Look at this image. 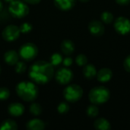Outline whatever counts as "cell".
<instances>
[{
  "label": "cell",
  "mask_w": 130,
  "mask_h": 130,
  "mask_svg": "<svg viewBox=\"0 0 130 130\" xmlns=\"http://www.w3.org/2000/svg\"><path fill=\"white\" fill-rule=\"evenodd\" d=\"M54 75L53 66L46 61H37L30 68L29 77L37 84H46L50 82Z\"/></svg>",
  "instance_id": "cell-1"
},
{
  "label": "cell",
  "mask_w": 130,
  "mask_h": 130,
  "mask_svg": "<svg viewBox=\"0 0 130 130\" xmlns=\"http://www.w3.org/2000/svg\"><path fill=\"white\" fill-rule=\"evenodd\" d=\"M114 28L120 34H127L130 32V21L125 17H119L114 21Z\"/></svg>",
  "instance_id": "cell-7"
},
{
  "label": "cell",
  "mask_w": 130,
  "mask_h": 130,
  "mask_svg": "<svg viewBox=\"0 0 130 130\" xmlns=\"http://www.w3.org/2000/svg\"><path fill=\"white\" fill-rule=\"evenodd\" d=\"M4 59L8 65H15L18 62V54L15 50H8L5 53Z\"/></svg>",
  "instance_id": "cell-14"
},
{
  "label": "cell",
  "mask_w": 130,
  "mask_h": 130,
  "mask_svg": "<svg viewBox=\"0 0 130 130\" xmlns=\"http://www.w3.org/2000/svg\"><path fill=\"white\" fill-rule=\"evenodd\" d=\"M83 94L82 88L78 85H70L67 86L63 91V96L65 99L69 102H76L81 99Z\"/></svg>",
  "instance_id": "cell-5"
},
{
  "label": "cell",
  "mask_w": 130,
  "mask_h": 130,
  "mask_svg": "<svg viewBox=\"0 0 130 130\" xmlns=\"http://www.w3.org/2000/svg\"><path fill=\"white\" fill-rule=\"evenodd\" d=\"M30 112L35 116H38L42 112V107L39 104L34 103L32 104L30 107Z\"/></svg>",
  "instance_id": "cell-23"
},
{
  "label": "cell",
  "mask_w": 130,
  "mask_h": 130,
  "mask_svg": "<svg viewBox=\"0 0 130 130\" xmlns=\"http://www.w3.org/2000/svg\"><path fill=\"white\" fill-rule=\"evenodd\" d=\"M98 113H99V109L96 106V104H93L88 106L87 108V114L88 117H90L91 118L96 117L98 115Z\"/></svg>",
  "instance_id": "cell-20"
},
{
  "label": "cell",
  "mask_w": 130,
  "mask_h": 130,
  "mask_svg": "<svg viewBox=\"0 0 130 130\" xmlns=\"http://www.w3.org/2000/svg\"><path fill=\"white\" fill-rule=\"evenodd\" d=\"M8 110L10 115L13 117H19L24 112V107L20 103H13L9 105Z\"/></svg>",
  "instance_id": "cell-12"
},
{
  "label": "cell",
  "mask_w": 130,
  "mask_h": 130,
  "mask_svg": "<svg viewBox=\"0 0 130 130\" xmlns=\"http://www.w3.org/2000/svg\"><path fill=\"white\" fill-rule=\"evenodd\" d=\"M97 78L101 82H109L113 76L112 71L108 68H103L97 72Z\"/></svg>",
  "instance_id": "cell-11"
},
{
  "label": "cell",
  "mask_w": 130,
  "mask_h": 130,
  "mask_svg": "<svg viewBox=\"0 0 130 130\" xmlns=\"http://www.w3.org/2000/svg\"><path fill=\"white\" fill-rule=\"evenodd\" d=\"M76 63L80 66H85L87 63H88V59H87V56L84 54H80L78 55L77 57H76Z\"/></svg>",
  "instance_id": "cell-24"
},
{
  "label": "cell",
  "mask_w": 130,
  "mask_h": 130,
  "mask_svg": "<svg viewBox=\"0 0 130 130\" xmlns=\"http://www.w3.org/2000/svg\"><path fill=\"white\" fill-rule=\"evenodd\" d=\"M44 127V123L39 119H33L27 123V129L29 130H41Z\"/></svg>",
  "instance_id": "cell-16"
},
{
  "label": "cell",
  "mask_w": 130,
  "mask_h": 130,
  "mask_svg": "<svg viewBox=\"0 0 130 130\" xmlns=\"http://www.w3.org/2000/svg\"><path fill=\"white\" fill-rule=\"evenodd\" d=\"M0 71H1V68H0Z\"/></svg>",
  "instance_id": "cell-36"
},
{
  "label": "cell",
  "mask_w": 130,
  "mask_h": 130,
  "mask_svg": "<svg viewBox=\"0 0 130 130\" xmlns=\"http://www.w3.org/2000/svg\"><path fill=\"white\" fill-rule=\"evenodd\" d=\"M81 2H87L88 1H89V0H80Z\"/></svg>",
  "instance_id": "cell-34"
},
{
  "label": "cell",
  "mask_w": 130,
  "mask_h": 130,
  "mask_svg": "<svg viewBox=\"0 0 130 130\" xmlns=\"http://www.w3.org/2000/svg\"><path fill=\"white\" fill-rule=\"evenodd\" d=\"M17 128L18 126L16 123L12 120H6L0 126L1 130H15Z\"/></svg>",
  "instance_id": "cell-19"
},
{
  "label": "cell",
  "mask_w": 130,
  "mask_h": 130,
  "mask_svg": "<svg viewBox=\"0 0 130 130\" xmlns=\"http://www.w3.org/2000/svg\"><path fill=\"white\" fill-rule=\"evenodd\" d=\"M26 3H29V4H32V5H34V4H37V3H38L40 0H24Z\"/></svg>",
  "instance_id": "cell-32"
},
{
  "label": "cell",
  "mask_w": 130,
  "mask_h": 130,
  "mask_svg": "<svg viewBox=\"0 0 130 130\" xmlns=\"http://www.w3.org/2000/svg\"><path fill=\"white\" fill-rule=\"evenodd\" d=\"M5 2H12L13 0H5Z\"/></svg>",
  "instance_id": "cell-35"
},
{
  "label": "cell",
  "mask_w": 130,
  "mask_h": 130,
  "mask_svg": "<svg viewBox=\"0 0 130 130\" xmlns=\"http://www.w3.org/2000/svg\"><path fill=\"white\" fill-rule=\"evenodd\" d=\"M83 74L86 78L92 79L97 75L96 68L91 64H86L83 69Z\"/></svg>",
  "instance_id": "cell-18"
},
{
  "label": "cell",
  "mask_w": 130,
  "mask_h": 130,
  "mask_svg": "<svg viewBox=\"0 0 130 130\" xmlns=\"http://www.w3.org/2000/svg\"><path fill=\"white\" fill-rule=\"evenodd\" d=\"M57 110H58V112L59 113H66L69 110V107L68 104L62 102V103H60L59 104Z\"/></svg>",
  "instance_id": "cell-28"
},
{
  "label": "cell",
  "mask_w": 130,
  "mask_h": 130,
  "mask_svg": "<svg viewBox=\"0 0 130 130\" xmlns=\"http://www.w3.org/2000/svg\"><path fill=\"white\" fill-rule=\"evenodd\" d=\"M61 50L62 53L66 55L72 54L75 50L74 43L70 40H65L61 43Z\"/></svg>",
  "instance_id": "cell-15"
},
{
  "label": "cell",
  "mask_w": 130,
  "mask_h": 130,
  "mask_svg": "<svg viewBox=\"0 0 130 130\" xmlns=\"http://www.w3.org/2000/svg\"><path fill=\"white\" fill-rule=\"evenodd\" d=\"M116 2L122 5H126L130 4V0H116Z\"/></svg>",
  "instance_id": "cell-31"
},
{
  "label": "cell",
  "mask_w": 130,
  "mask_h": 130,
  "mask_svg": "<svg viewBox=\"0 0 130 130\" xmlns=\"http://www.w3.org/2000/svg\"><path fill=\"white\" fill-rule=\"evenodd\" d=\"M123 66H124L125 69H126L127 72H130V55L129 56H128L126 58V59L124 60Z\"/></svg>",
  "instance_id": "cell-29"
},
{
  "label": "cell",
  "mask_w": 130,
  "mask_h": 130,
  "mask_svg": "<svg viewBox=\"0 0 130 130\" xmlns=\"http://www.w3.org/2000/svg\"><path fill=\"white\" fill-rule=\"evenodd\" d=\"M38 50L37 47L31 43H27L25 44H23L19 50V55L20 56L27 61H30L36 57L37 55Z\"/></svg>",
  "instance_id": "cell-6"
},
{
  "label": "cell",
  "mask_w": 130,
  "mask_h": 130,
  "mask_svg": "<svg viewBox=\"0 0 130 130\" xmlns=\"http://www.w3.org/2000/svg\"><path fill=\"white\" fill-rule=\"evenodd\" d=\"M62 56L61 54L59 53H54L52 55V56L50 57V63L53 66H59L62 62Z\"/></svg>",
  "instance_id": "cell-22"
},
{
  "label": "cell",
  "mask_w": 130,
  "mask_h": 130,
  "mask_svg": "<svg viewBox=\"0 0 130 130\" xmlns=\"http://www.w3.org/2000/svg\"><path fill=\"white\" fill-rule=\"evenodd\" d=\"M94 126L98 130H109L111 128L110 122L104 117L97 119L94 121Z\"/></svg>",
  "instance_id": "cell-17"
},
{
  "label": "cell",
  "mask_w": 130,
  "mask_h": 130,
  "mask_svg": "<svg viewBox=\"0 0 130 130\" xmlns=\"http://www.w3.org/2000/svg\"><path fill=\"white\" fill-rule=\"evenodd\" d=\"M8 10L13 17L18 18H21L26 16L29 12V8L27 4L20 0H13L11 2Z\"/></svg>",
  "instance_id": "cell-4"
},
{
  "label": "cell",
  "mask_w": 130,
  "mask_h": 130,
  "mask_svg": "<svg viewBox=\"0 0 130 130\" xmlns=\"http://www.w3.org/2000/svg\"><path fill=\"white\" fill-rule=\"evenodd\" d=\"M110 97V92L104 86H98L93 88L88 94L90 101L96 105L102 104L107 102Z\"/></svg>",
  "instance_id": "cell-3"
},
{
  "label": "cell",
  "mask_w": 130,
  "mask_h": 130,
  "mask_svg": "<svg viewBox=\"0 0 130 130\" xmlns=\"http://www.w3.org/2000/svg\"><path fill=\"white\" fill-rule=\"evenodd\" d=\"M101 18L102 22H104L105 24H110L113 21V14L109 12V11H104L101 14Z\"/></svg>",
  "instance_id": "cell-21"
},
{
  "label": "cell",
  "mask_w": 130,
  "mask_h": 130,
  "mask_svg": "<svg viewBox=\"0 0 130 130\" xmlns=\"http://www.w3.org/2000/svg\"><path fill=\"white\" fill-rule=\"evenodd\" d=\"M9 95H10V92L7 88H5V87L0 88V100L1 101L8 99Z\"/></svg>",
  "instance_id": "cell-25"
},
{
  "label": "cell",
  "mask_w": 130,
  "mask_h": 130,
  "mask_svg": "<svg viewBox=\"0 0 130 130\" xmlns=\"http://www.w3.org/2000/svg\"><path fill=\"white\" fill-rule=\"evenodd\" d=\"M73 78L72 72L67 68H62L56 73V80L61 85H66L69 83Z\"/></svg>",
  "instance_id": "cell-8"
},
{
  "label": "cell",
  "mask_w": 130,
  "mask_h": 130,
  "mask_svg": "<svg viewBox=\"0 0 130 130\" xmlns=\"http://www.w3.org/2000/svg\"><path fill=\"white\" fill-rule=\"evenodd\" d=\"M88 29L91 33V34L97 37L103 35L105 30L103 23L98 20L91 21L88 24Z\"/></svg>",
  "instance_id": "cell-10"
},
{
  "label": "cell",
  "mask_w": 130,
  "mask_h": 130,
  "mask_svg": "<svg viewBox=\"0 0 130 130\" xmlns=\"http://www.w3.org/2000/svg\"><path fill=\"white\" fill-rule=\"evenodd\" d=\"M17 94L25 101H32L37 97L38 90L37 86L31 82L24 81L16 86Z\"/></svg>",
  "instance_id": "cell-2"
},
{
  "label": "cell",
  "mask_w": 130,
  "mask_h": 130,
  "mask_svg": "<svg viewBox=\"0 0 130 130\" xmlns=\"http://www.w3.org/2000/svg\"><path fill=\"white\" fill-rule=\"evenodd\" d=\"M19 29H20V31L21 33H23V34H27V33H29L32 30V25L30 24H29V23L25 22V23H23L20 26Z\"/></svg>",
  "instance_id": "cell-26"
},
{
  "label": "cell",
  "mask_w": 130,
  "mask_h": 130,
  "mask_svg": "<svg viewBox=\"0 0 130 130\" xmlns=\"http://www.w3.org/2000/svg\"><path fill=\"white\" fill-rule=\"evenodd\" d=\"M54 4L59 9L67 11L73 8L75 0H54Z\"/></svg>",
  "instance_id": "cell-13"
},
{
  "label": "cell",
  "mask_w": 130,
  "mask_h": 130,
  "mask_svg": "<svg viewBox=\"0 0 130 130\" xmlns=\"http://www.w3.org/2000/svg\"><path fill=\"white\" fill-rule=\"evenodd\" d=\"M26 70V65L23 62H18L15 64V72L17 73H24Z\"/></svg>",
  "instance_id": "cell-27"
},
{
  "label": "cell",
  "mask_w": 130,
  "mask_h": 130,
  "mask_svg": "<svg viewBox=\"0 0 130 130\" xmlns=\"http://www.w3.org/2000/svg\"><path fill=\"white\" fill-rule=\"evenodd\" d=\"M20 29L15 25L7 26L2 31V37L7 41H14L20 35Z\"/></svg>",
  "instance_id": "cell-9"
},
{
  "label": "cell",
  "mask_w": 130,
  "mask_h": 130,
  "mask_svg": "<svg viewBox=\"0 0 130 130\" xmlns=\"http://www.w3.org/2000/svg\"><path fill=\"white\" fill-rule=\"evenodd\" d=\"M2 2L0 0V11L2 10Z\"/></svg>",
  "instance_id": "cell-33"
},
{
  "label": "cell",
  "mask_w": 130,
  "mask_h": 130,
  "mask_svg": "<svg viewBox=\"0 0 130 130\" xmlns=\"http://www.w3.org/2000/svg\"><path fill=\"white\" fill-rule=\"evenodd\" d=\"M62 62H63V65L65 66H70L72 63V59L70 58V57H66L63 60H62Z\"/></svg>",
  "instance_id": "cell-30"
}]
</instances>
